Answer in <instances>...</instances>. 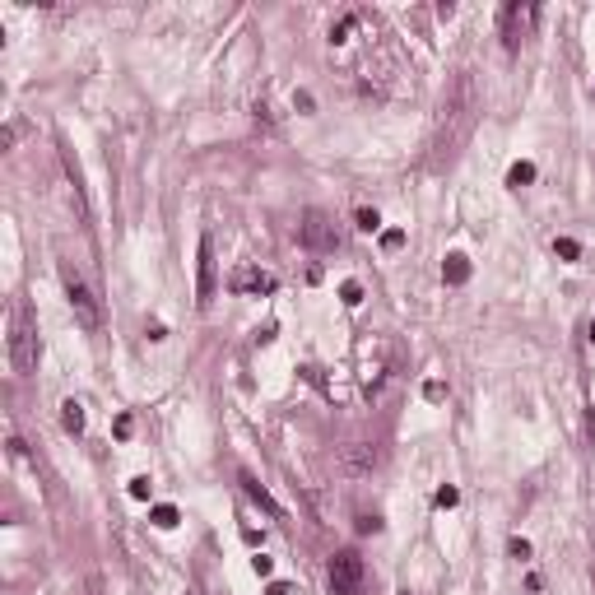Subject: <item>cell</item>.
<instances>
[{"label": "cell", "mask_w": 595, "mask_h": 595, "mask_svg": "<svg viewBox=\"0 0 595 595\" xmlns=\"http://www.w3.org/2000/svg\"><path fill=\"white\" fill-rule=\"evenodd\" d=\"M10 368L19 377L37 368V330L28 321V307H10Z\"/></svg>", "instance_id": "1"}, {"label": "cell", "mask_w": 595, "mask_h": 595, "mask_svg": "<svg viewBox=\"0 0 595 595\" xmlns=\"http://www.w3.org/2000/svg\"><path fill=\"white\" fill-rule=\"evenodd\" d=\"M326 581L335 595H363V581H368V567L354 549H335L330 553V567H326Z\"/></svg>", "instance_id": "2"}, {"label": "cell", "mask_w": 595, "mask_h": 595, "mask_svg": "<svg viewBox=\"0 0 595 595\" xmlns=\"http://www.w3.org/2000/svg\"><path fill=\"white\" fill-rule=\"evenodd\" d=\"M61 279H65V298H70V312H75V321H79L84 330H98V326H103V302L94 298V288L79 279L70 266L61 270Z\"/></svg>", "instance_id": "3"}, {"label": "cell", "mask_w": 595, "mask_h": 595, "mask_svg": "<svg viewBox=\"0 0 595 595\" xmlns=\"http://www.w3.org/2000/svg\"><path fill=\"white\" fill-rule=\"evenodd\" d=\"M298 242L307 251H335L340 247V237H335V223H330V214H321V209H307L302 214V223H298Z\"/></svg>", "instance_id": "4"}, {"label": "cell", "mask_w": 595, "mask_h": 595, "mask_svg": "<svg viewBox=\"0 0 595 595\" xmlns=\"http://www.w3.org/2000/svg\"><path fill=\"white\" fill-rule=\"evenodd\" d=\"M219 293V266H214V242L200 237V251H196V302L209 307Z\"/></svg>", "instance_id": "5"}, {"label": "cell", "mask_w": 595, "mask_h": 595, "mask_svg": "<svg viewBox=\"0 0 595 595\" xmlns=\"http://www.w3.org/2000/svg\"><path fill=\"white\" fill-rule=\"evenodd\" d=\"M540 15L535 5H507L502 10V42H507V51H517V42H521V33H526V24Z\"/></svg>", "instance_id": "6"}, {"label": "cell", "mask_w": 595, "mask_h": 595, "mask_svg": "<svg viewBox=\"0 0 595 595\" xmlns=\"http://www.w3.org/2000/svg\"><path fill=\"white\" fill-rule=\"evenodd\" d=\"M228 288H233V293H275V288H279V284H275V275H261V270L256 266H242L233 275V279H228Z\"/></svg>", "instance_id": "7"}, {"label": "cell", "mask_w": 595, "mask_h": 595, "mask_svg": "<svg viewBox=\"0 0 595 595\" xmlns=\"http://www.w3.org/2000/svg\"><path fill=\"white\" fill-rule=\"evenodd\" d=\"M237 484H242V493H247V498H251V502H256V507H261V512H266V517H279V502L270 498V488H266V484H261V479H256V474H247V470H242V474H237Z\"/></svg>", "instance_id": "8"}, {"label": "cell", "mask_w": 595, "mask_h": 595, "mask_svg": "<svg viewBox=\"0 0 595 595\" xmlns=\"http://www.w3.org/2000/svg\"><path fill=\"white\" fill-rule=\"evenodd\" d=\"M372 465H377V451H372V447H363V442L345 447V470H349V474H368Z\"/></svg>", "instance_id": "9"}, {"label": "cell", "mask_w": 595, "mask_h": 595, "mask_svg": "<svg viewBox=\"0 0 595 595\" xmlns=\"http://www.w3.org/2000/svg\"><path fill=\"white\" fill-rule=\"evenodd\" d=\"M61 428L70 433V438L84 433V405H79V400H65V405H61Z\"/></svg>", "instance_id": "10"}, {"label": "cell", "mask_w": 595, "mask_h": 595, "mask_svg": "<svg viewBox=\"0 0 595 595\" xmlns=\"http://www.w3.org/2000/svg\"><path fill=\"white\" fill-rule=\"evenodd\" d=\"M442 279H447V284H456V288H460V284L470 279V261H465L460 251H456V256H447V266H442Z\"/></svg>", "instance_id": "11"}, {"label": "cell", "mask_w": 595, "mask_h": 595, "mask_svg": "<svg viewBox=\"0 0 595 595\" xmlns=\"http://www.w3.org/2000/svg\"><path fill=\"white\" fill-rule=\"evenodd\" d=\"M531 182H535V163H526V158H521V163H512V168H507V187H512V191L531 187Z\"/></svg>", "instance_id": "12"}, {"label": "cell", "mask_w": 595, "mask_h": 595, "mask_svg": "<svg viewBox=\"0 0 595 595\" xmlns=\"http://www.w3.org/2000/svg\"><path fill=\"white\" fill-rule=\"evenodd\" d=\"M149 521H154L158 531H173V526H177L182 517H177V507H173V502H158L154 512H149Z\"/></svg>", "instance_id": "13"}, {"label": "cell", "mask_w": 595, "mask_h": 595, "mask_svg": "<svg viewBox=\"0 0 595 595\" xmlns=\"http://www.w3.org/2000/svg\"><path fill=\"white\" fill-rule=\"evenodd\" d=\"M340 302H345V307H359V302H363V284L359 279H345V284H340Z\"/></svg>", "instance_id": "14"}, {"label": "cell", "mask_w": 595, "mask_h": 595, "mask_svg": "<svg viewBox=\"0 0 595 595\" xmlns=\"http://www.w3.org/2000/svg\"><path fill=\"white\" fill-rule=\"evenodd\" d=\"M19 135H24V121H10L5 130H0V149H15Z\"/></svg>", "instance_id": "15"}, {"label": "cell", "mask_w": 595, "mask_h": 595, "mask_svg": "<svg viewBox=\"0 0 595 595\" xmlns=\"http://www.w3.org/2000/svg\"><path fill=\"white\" fill-rule=\"evenodd\" d=\"M553 251H558L563 261H577V256H581V242H572V237H558V242H553Z\"/></svg>", "instance_id": "16"}, {"label": "cell", "mask_w": 595, "mask_h": 595, "mask_svg": "<svg viewBox=\"0 0 595 595\" xmlns=\"http://www.w3.org/2000/svg\"><path fill=\"white\" fill-rule=\"evenodd\" d=\"M354 24H359V19H354V15H345L340 24H335V28H330V42H345L349 33H354Z\"/></svg>", "instance_id": "17"}, {"label": "cell", "mask_w": 595, "mask_h": 595, "mask_svg": "<svg viewBox=\"0 0 595 595\" xmlns=\"http://www.w3.org/2000/svg\"><path fill=\"white\" fill-rule=\"evenodd\" d=\"M149 493H154V484H149V474H140V479H130V498H135V502H144Z\"/></svg>", "instance_id": "18"}, {"label": "cell", "mask_w": 595, "mask_h": 595, "mask_svg": "<svg viewBox=\"0 0 595 595\" xmlns=\"http://www.w3.org/2000/svg\"><path fill=\"white\" fill-rule=\"evenodd\" d=\"M381 247H386V251H400V247H405V233H400V228H386V233H381Z\"/></svg>", "instance_id": "19"}, {"label": "cell", "mask_w": 595, "mask_h": 595, "mask_svg": "<svg viewBox=\"0 0 595 595\" xmlns=\"http://www.w3.org/2000/svg\"><path fill=\"white\" fill-rule=\"evenodd\" d=\"M359 228H363V233H377V228H381L377 209H359Z\"/></svg>", "instance_id": "20"}, {"label": "cell", "mask_w": 595, "mask_h": 595, "mask_svg": "<svg viewBox=\"0 0 595 595\" xmlns=\"http://www.w3.org/2000/svg\"><path fill=\"white\" fill-rule=\"evenodd\" d=\"M433 502H438V507H456V502H460V493H456L451 484H442V488H438V498H433Z\"/></svg>", "instance_id": "21"}, {"label": "cell", "mask_w": 595, "mask_h": 595, "mask_svg": "<svg viewBox=\"0 0 595 595\" xmlns=\"http://www.w3.org/2000/svg\"><path fill=\"white\" fill-rule=\"evenodd\" d=\"M251 567H256V577H270V572H275V558H266V553H256V558H251Z\"/></svg>", "instance_id": "22"}, {"label": "cell", "mask_w": 595, "mask_h": 595, "mask_svg": "<svg viewBox=\"0 0 595 595\" xmlns=\"http://www.w3.org/2000/svg\"><path fill=\"white\" fill-rule=\"evenodd\" d=\"M423 395L438 405V400H447V386H442V381H428V386H423Z\"/></svg>", "instance_id": "23"}, {"label": "cell", "mask_w": 595, "mask_h": 595, "mask_svg": "<svg viewBox=\"0 0 595 595\" xmlns=\"http://www.w3.org/2000/svg\"><path fill=\"white\" fill-rule=\"evenodd\" d=\"M507 549H512V558H531V544H526L521 535H517V540H512V544H507Z\"/></svg>", "instance_id": "24"}, {"label": "cell", "mask_w": 595, "mask_h": 595, "mask_svg": "<svg viewBox=\"0 0 595 595\" xmlns=\"http://www.w3.org/2000/svg\"><path fill=\"white\" fill-rule=\"evenodd\" d=\"M266 595H293V586H288V581H275V586H270Z\"/></svg>", "instance_id": "25"}, {"label": "cell", "mask_w": 595, "mask_h": 595, "mask_svg": "<svg viewBox=\"0 0 595 595\" xmlns=\"http://www.w3.org/2000/svg\"><path fill=\"white\" fill-rule=\"evenodd\" d=\"M591 345H595V321H591Z\"/></svg>", "instance_id": "26"}, {"label": "cell", "mask_w": 595, "mask_h": 595, "mask_svg": "<svg viewBox=\"0 0 595 595\" xmlns=\"http://www.w3.org/2000/svg\"><path fill=\"white\" fill-rule=\"evenodd\" d=\"M405 595H409V591H405Z\"/></svg>", "instance_id": "27"}]
</instances>
